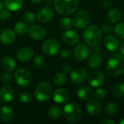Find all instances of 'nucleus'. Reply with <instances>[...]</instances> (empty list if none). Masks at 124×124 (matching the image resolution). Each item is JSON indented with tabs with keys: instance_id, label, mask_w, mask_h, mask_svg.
<instances>
[{
	"instance_id": "nucleus-49",
	"label": "nucleus",
	"mask_w": 124,
	"mask_h": 124,
	"mask_svg": "<svg viewBox=\"0 0 124 124\" xmlns=\"http://www.w3.org/2000/svg\"><path fill=\"white\" fill-rule=\"evenodd\" d=\"M120 124H124V118L123 119V120H122V121H121V122H120Z\"/></svg>"
},
{
	"instance_id": "nucleus-25",
	"label": "nucleus",
	"mask_w": 124,
	"mask_h": 124,
	"mask_svg": "<svg viewBox=\"0 0 124 124\" xmlns=\"http://www.w3.org/2000/svg\"><path fill=\"white\" fill-rule=\"evenodd\" d=\"M23 4V0H4V5L9 11H17Z\"/></svg>"
},
{
	"instance_id": "nucleus-6",
	"label": "nucleus",
	"mask_w": 124,
	"mask_h": 124,
	"mask_svg": "<svg viewBox=\"0 0 124 124\" xmlns=\"http://www.w3.org/2000/svg\"><path fill=\"white\" fill-rule=\"evenodd\" d=\"M13 78L15 82L22 87H26L29 86L32 81L31 73L25 68H19L15 70Z\"/></svg>"
},
{
	"instance_id": "nucleus-12",
	"label": "nucleus",
	"mask_w": 124,
	"mask_h": 124,
	"mask_svg": "<svg viewBox=\"0 0 124 124\" xmlns=\"http://www.w3.org/2000/svg\"><path fill=\"white\" fill-rule=\"evenodd\" d=\"M16 39V33L12 29H4L0 32V42L4 45L12 44Z\"/></svg>"
},
{
	"instance_id": "nucleus-32",
	"label": "nucleus",
	"mask_w": 124,
	"mask_h": 124,
	"mask_svg": "<svg viewBox=\"0 0 124 124\" xmlns=\"http://www.w3.org/2000/svg\"><path fill=\"white\" fill-rule=\"evenodd\" d=\"M115 34L120 39H124V23H119L114 28Z\"/></svg>"
},
{
	"instance_id": "nucleus-2",
	"label": "nucleus",
	"mask_w": 124,
	"mask_h": 124,
	"mask_svg": "<svg viewBox=\"0 0 124 124\" xmlns=\"http://www.w3.org/2000/svg\"><path fill=\"white\" fill-rule=\"evenodd\" d=\"M54 6L60 15H69L77 9L78 0H54Z\"/></svg>"
},
{
	"instance_id": "nucleus-16",
	"label": "nucleus",
	"mask_w": 124,
	"mask_h": 124,
	"mask_svg": "<svg viewBox=\"0 0 124 124\" xmlns=\"http://www.w3.org/2000/svg\"><path fill=\"white\" fill-rule=\"evenodd\" d=\"M54 17V11L50 7H43L37 13V19L40 23H46L49 22Z\"/></svg>"
},
{
	"instance_id": "nucleus-24",
	"label": "nucleus",
	"mask_w": 124,
	"mask_h": 124,
	"mask_svg": "<svg viewBox=\"0 0 124 124\" xmlns=\"http://www.w3.org/2000/svg\"><path fill=\"white\" fill-rule=\"evenodd\" d=\"M93 95V89L89 86H83L77 91V96L82 100H89Z\"/></svg>"
},
{
	"instance_id": "nucleus-26",
	"label": "nucleus",
	"mask_w": 124,
	"mask_h": 124,
	"mask_svg": "<svg viewBox=\"0 0 124 124\" xmlns=\"http://www.w3.org/2000/svg\"><path fill=\"white\" fill-rule=\"evenodd\" d=\"M121 17V14L120 12V11L117 9L113 8L110 10H109L108 13V20L113 23H118Z\"/></svg>"
},
{
	"instance_id": "nucleus-18",
	"label": "nucleus",
	"mask_w": 124,
	"mask_h": 124,
	"mask_svg": "<svg viewBox=\"0 0 124 124\" xmlns=\"http://www.w3.org/2000/svg\"><path fill=\"white\" fill-rule=\"evenodd\" d=\"M53 100L57 104H65L68 102L69 99L68 92L62 88L56 89L53 92Z\"/></svg>"
},
{
	"instance_id": "nucleus-21",
	"label": "nucleus",
	"mask_w": 124,
	"mask_h": 124,
	"mask_svg": "<svg viewBox=\"0 0 124 124\" xmlns=\"http://www.w3.org/2000/svg\"><path fill=\"white\" fill-rule=\"evenodd\" d=\"M105 45L108 50L114 52L118 49L119 42L116 36L113 35H108L105 39Z\"/></svg>"
},
{
	"instance_id": "nucleus-44",
	"label": "nucleus",
	"mask_w": 124,
	"mask_h": 124,
	"mask_svg": "<svg viewBox=\"0 0 124 124\" xmlns=\"http://www.w3.org/2000/svg\"><path fill=\"white\" fill-rule=\"evenodd\" d=\"M101 124H115V121H113V120H110V119H104L101 121Z\"/></svg>"
},
{
	"instance_id": "nucleus-31",
	"label": "nucleus",
	"mask_w": 124,
	"mask_h": 124,
	"mask_svg": "<svg viewBox=\"0 0 124 124\" xmlns=\"http://www.w3.org/2000/svg\"><path fill=\"white\" fill-rule=\"evenodd\" d=\"M53 81L57 86H64L67 83V77L64 73H58L54 76Z\"/></svg>"
},
{
	"instance_id": "nucleus-11",
	"label": "nucleus",
	"mask_w": 124,
	"mask_h": 124,
	"mask_svg": "<svg viewBox=\"0 0 124 124\" xmlns=\"http://www.w3.org/2000/svg\"><path fill=\"white\" fill-rule=\"evenodd\" d=\"M70 80L75 84H80L85 81L87 78V72L84 68H77L70 73Z\"/></svg>"
},
{
	"instance_id": "nucleus-19",
	"label": "nucleus",
	"mask_w": 124,
	"mask_h": 124,
	"mask_svg": "<svg viewBox=\"0 0 124 124\" xmlns=\"http://www.w3.org/2000/svg\"><path fill=\"white\" fill-rule=\"evenodd\" d=\"M101 108H102L100 103L98 101H96L95 100H92L89 101L86 106L87 113L92 116L99 115L101 111Z\"/></svg>"
},
{
	"instance_id": "nucleus-33",
	"label": "nucleus",
	"mask_w": 124,
	"mask_h": 124,
	"mask_svg": "<svg viewBox=\"0 0 124 124\" xmlns=\"http://www.w3.org/2000/svg\"><path fill=\"white\" fill-rule=\"evenodd\" d=\"M33 100V95L30 92H23L19 96V100L22 103H28L31 102Z\"/></svg>"
},
{
	"instance_id": "nucleus-1",
	"label": "nucleus",
	"mask_w": 124,
	"mask_h": 124,
	"mask_svg": "<svg viewBox=\"0 0 124 124\" xmlns=\"http://www.w3.org/2000/svg\"><path fill=\"white\" fill-rule=\"evenodd\" d=\"M106 70L113 77H117L124 72V57L119 54L111 55L108 61Z\"/></svg>"
},
{
	"instance_id": "nucleus-38",
	"label": "nucleus",
	"mask_w": 124,
	"mask_h": 124,
	"mask_svg": "<svg viewBox=\"0 0 124 124\" xmlns=\"http://www.w3.org/2000/svg\"><path fill=\"white\" fill-rule=\"evenodd\" d=\"M11 17V13L9 9H2L0 12V18L4 20H8Z\"/></svg>"
},
{
	"instance_id": "nucleus-27",
	"label": "nucleus",
	"mask_w": 124,
	"mask_h": 124,
	"mask_svg": "<svg viewBox=\"0 0 124 124\" xmlns=\"http://www.w3.org/2000/svg\"><path fill=\"white\" fill-rule=\"evenodd\" d=\"M62 114V110L59 106L54 105L52 106L48 111V116L50 119L57 120L58 119Z\"/></svg>"
},
{
	"instance_id": "nucleus-36",
	"label": "nucleus",
	"mask_w": 124,
	"mask_h": 124,
	"mask_svg": "<svg viewBox=\"0 0 124 124\" xmlns=\"http://www.w3.org/2000/svg\"><path fill=\"white\" fill-rule=\"evenodd\" d=\"M33 63H34V65L37 68H42L44 66V64H45L44 59L40 54H36L35 56V58H34V60H33Z\"/></svg>"
},
{
	"instance_id": "nucleus-20",
	"label": "nucleus",
	"mask_w": 124,
	"mask_h": 124,
	"mask_svg": "<svg viewBox=\"0 0 124 124\" xmlns=\"http://www.w3.org/2000/svg\"><path fill=\"white\" fill-rule=\"evenodd\" d=\"M13 110L8 105H4L0 108V119L4 123H9L13 118Z\"/></svg>"
},
{
	"instance_id": "nucleus-41",
	"label": "nucleus",
	"mask_w": 124,
	"mask_h": 124,
	"mask_svg": "<svg viewBox=\"0 0 124 124\" xmlns=\"http://www.w3.org/2000/svg\"><path fill=\"white\" fill-rule=\"evenodd\" d=\"M60 55L62 58H69L72 55V51L68 48H65L60 52Z\"/></svg>"
},
{
	"instance_id": "nucleus-40",
	"label": "nucleus",
	"mask_w": 124,
	"mask_h": 124,
	"mask_svg": "<svg viewBox=\"0 0 124 124\" xmlns=\"http://www.w3.org/2000/svg\"><path fill=\"white\" fill-rule=\"evenodd\" d=\"M94 94H95V97L97 100H103L106 96V93H105V90L103 89H100V88L96 90Z\"/></svg>"
},
{
	"instance_id": "nucleus-9",
	"label": "nucleus",
	"mask_w": 124,
	"mask_h": 124,
	"mask_svg": "<svg viewBox=\"0 0 124 124\" xmlns=\"http://www.w3.org/2000/svg\"><path fill=\"white\" fill-rule=\"evenodd\" d=\"M89 83L93 87H99L105 82V75L100 70L92 71L88 78Z\"/></svg>"
},
{
	"instance_id": "nucleus-28",
	"label": "nucleus",
	"mask_w": 124,
	"mask_h": 124,
	"mask_svg": "<svg viewBox=\"0 0 124 124\" xmlns=\"http://www.w3.org/2000/svg\"><path fill=\"white\" fill-rule=\"evenodd\" d=\"M14 29H15V32L16 33L22 36V35L25 34L28 32V28L27 23L25 22L20 21V22H17L15 23Z\"/></svg>"
},
{
	"instance_id": "nucleus-45",
	"label": "nucleus",
	"mask_w": 124,
	"mask_h": 124,
	"mask_svg": "<svg viewBox=\"0 0 124 124\" xmlns=\"http://www.w3.org/2000/svg\"><path fill=\"white\" fill-rule=\"evenodd\" d=\"M120 52H121V54L124 55V42L121 44V45L120 46Z\"/></svg>"
},
{
	"instance_id": "nucleus-15",
	"label": "nucleus",
	"mask_w": 124,
	"mask_h": 124,
	"mask_svg": "<svg viewBox=\"0 0 124 124\" xmlns=\"http://www.w3.org/2000/svg\"><path fill=\"white\" fill-rule=\"evenodd\" d=\"M89 48L83 44H80L74 49L73 54L75 58L78 61H83L86 60L89 54Z\"/></svg>"
},
{
	"instance_id": "nucleus-14",
	"label": "nucleus",
	"mask_w": 124,
	"mask_h": 124,
	"mask_svg": "<svg viewBox=\"0 0 124 124\" xmlns=\"http://www.w3.org/2000/svg\"><path fill=\"white\" fill-rule=\"evenodd\" d=\"M62 40L68 45H74L79 40V34L74 30H67L62 33Z\"/></svg>"
},
{
	"instance_id": "nucleus-29",
	"label": "nucleus",
	"mask_w": 124,
	"mask_h": 124,
	"mask_svg": "<svg viewBox=\"0 0 124 124\" xmlns=\"http://www.w3.org/2000/svg\"><path fill=\"white\" fill-rule=\"evenodd\" d=\"M118 111V105L116 102H110L106 105L105 113L108 116H114Z\"/></svg>"
},
{
	"instance_id": "nucleus-30",
	"label": "nucleus",
	"mask_w": 124,
	"mask_h": 124,
	"mask_svg": "<svg viewBox=\"0 0 124 124\" xmlns=\"http://www.w3.org/2000/svg\"><path fill=\"white\" fill-rule=\"evenodd\" d=\"M112 94L118 98L124 97V83L116 84L112 90Z\"/></svg>"
},
{
	"instance_id": "nucleus-39",
	"label": "nucleus",
	"mask_w": 124,
	"mask_h": 124,
	"mask_svg": "<svg viewBox=\"0 0 124 124\" xmlns=\"http://www.w3.org/2000/svg\"><path fill=\"white\" fill-rule=\"evenodd\" d=\"M102 30L104 33H110L111 32L113 31L114 28L113 27V25L109 23H105L102 25Z\"/></svg>"
},
{
	"instance_id": "nucleus-34",
	"label": "nucleus",
	"mask_w": 124,
	"mask_h": 124,
	"mask_svg": "<svg viewBox=\"0 0 124 124\" xmlns=\"http://www.w3.org/2000/svg\"><path fill=\"white\" fill-rule=\"evenodd\" d=\"M23 19L27 24H33L35 22L36 16L33 12L28 11L23 15Z\"/></svg>"
},
{
	"instance_id": "nucleus-4",
	"label": "nucleus",
	"mask_w": 124,
	"mask_h": 124,
	"mask_svg": "<svg viewBox=\"0 0 124 124\" xmlns=\"http://www.w3.org/2000/svg\"><path fill=\"white\" fill-rule=\"evenodd\" d=\"M53 94V88L49 82L40 83L35 90V97L39 102H46Z\"/></svg>"
},
{
	"instance_id": "nucleus-43",
	"label": "nucleus",
	"mask_w": 124,
	"mask_h": 124,
	"mask_svg": "<svg viewBox=\"0 0 124 124\" xmlns=\"http://www.w3.org/2000/svg\"><path fill=\"white\" fill-rule=\"evenodd\" d=\"M113 3L111 1H105L102 3V5L104 8H109L112 6Z\"/></svg>"
},
{
	"instance_id": "nucleus-42",
	"label": "nucleus",
	"mask_w": 124,
	"mask_h": 124,
	"mask_svg": "<svg viewBox=\"0 0 124 124\" xmlns=\"http://www.w3.org/2000/svg\"><path fill=\"white\" fill-rule=\"evenodd\" d=\"M62 70L65 73H70L71 72V66L68 63H64L62 65Z\"/></svg>"
},
{
	"instance_id": "nucleus-35",
	"label": "nucleus",
	"mask_w": 124,
	"mask_h": 124,
	"mask_svg": "<svg viewBox=\"0 0 124 124\" xmlns=\"http://www.w3.org/2000/svg\"><path fill=\"white\" fill-rule=\"evenodd\" d=\"M73 22L70 17H62L60 20V25L63 29H69L71 28Z\"/></svg>"
},
{
	"instance_id": "nucleus-17",
	"label": "nucleus",
	"mask_w": 124,
	"mask_h": 124,
	"mask_svg": "<svg viewBox=\"0 0 124 124\" xmlns=\"http://www.w3.org/2000/svg\"><path fill=\"white\" fill-rule=\"evenodd\" d=\"M16 54L17 59L21 62H28L31 60L34 55L33 49L28 46H23L19 48Z\"/></svg>"
},
{
	"instance_id": "nucleus-22",
	"label": "nucleus",
	"mask_w": 124,
	"mask_h": 124,
	"mask_svg": "<svg viewBox=\"0 0 124 124\" xmlns=\"http://www.w3.org/2000/svg\"><path fill=\"white\" fill-rule=\"evenodd\" d=\"M102 57L99 53H94L89 57L88 60V65L92 69H96L102 65Z\"/></svg>"
},
{
	"instance_id": "nucleus-46",
	"label": "nucleus",
	"mask_w": 124,
	"mask_h": 124,
	"mask_svg": "<svg viewBox=\"0 0 124 124\" xmlns=\"http://www.w3.org/2000/svg\"><path fill=\"white\" fill-rule=\"evenodd\" d=\"M42 0H31V1H32L33 3H39V2H41Z\"/></svg>"
},
{
	"instance_id": "nucleus-5",
	"label": "nucleus",
	"mask_w": 124,
	"mask_h": 124,
	"mask_svg": "<svg viewBox=\"0 0 124 124\" xmlns=\"http://www.w3.org/2000/svg\"><path fill=\"white\" fill-rule=\"evenodd\" d=\"M63 114L66 120L72 123H76L81 118L82 111L77 104L69 103L64 107Z\"/></svg>"
},
{
	"instance_id": "nucleus-7",
	"label": "nucleus",
	"mask_w": 124,
	"mask_h": 124,
	"mask_svg": "<svg viewBox=\"0 0 124 124\" xmlns=\"http://www.w3.org/2000/svg\"><path fill=\"white\" fill-rule=\"evenodd\" d=\"M91 21V17L86 10H80L78 12L73 19V25L78 28L83 29L86 28Z\"/></svg>"
},
{
	"instance_id": "nucleus-10",
	"label": "nucleus",
	"mask_w": 124,
	"mask_h": 124,
	"mask_svg": "<svg viewBox=\"0 0 124 124\" xmlns=\"http://www.w3.org/2000/svg\"><path fill=\"white\" fill-rule=\"evenodd\" d=\"M28 33L29 36L34 40H41L46 36V30L41 25H31L28 30Z\"/></svg>"
},
{
	"instance_id": "nucleus-13",
	"label": "nucleus",
	"mask_w": 124,
	"mask_h": 124,
	"mask_svg": "<svg viewBox=\"0 0 124 124\" xmlns=\"http://www.w3.org/2000/svg\"><path fill=\"white\" fill-rule=\"evenodd\" d=\"M15 97V89L12 86L5 85L0 89V102H10Z\"/></svg>"
},
{
	"instance_id": "nucleus-8",
	"label": "nucleus",
	"mask_w": 124,
	"mask_h": 124,
	"mask_svg": "<svg viewBox=\"0 0 124 124\" xmlns=\"http://www.w3.org/2000/svg\"><path fill=\"white\" fill-rule=\"evenodd\" d=\"M41 49L42 52L48 56H53L58 53L60 49V45L57 40L50 39L43 43Z\"/></svg>"
},
{
	"instance_id": "nucleus-3",
	"label": "nucleus",
	"mask_w": 124,
	"mask_h": 124,
	"mask_svg": "<svg viewBox=\"0 0 124 124\" xmlns=\"http://www.w3.org/2000/svg\"><path fill=\"white\" fill-rule=\"evenodd\" d=\"M84 41L90 46H96L100 43L102 39V31L95 25L88 27L84 33Z\"/></svg>"
},
{
	"instance_id": "nucleus-23",
	"label": "nucleus",
	"mask_w": 124,
	"mask_h": 124,
	"mask_svg": "<svg viewBox=\"0 0 124 124\" xmlns=\"http://www.w3.org/2000/svg\"><path fill=\"white\" fill-rule=\"evenodd\" d=\"M1 66L5 70L10 72L15 69L16 62L13 57L10 56H5L1 60Z\"/></svg>"
},
{
	"instance_id": "nucleus-37",
	"label": "nucleus",
	"mask_w": 124,
	"mask_h": 124,
	"mask_svg": "<svg viewBox=\"0 0 124 124\" xmlns=\"http://www.w3.org/2000/svg\"><path fill=\"white\" fill-rule=\"evenodd\" d=\"M13 76L9 73H3L0 75V81L4 84H9L12 81Z\"/></svg>"
},
{
	"instance_id": "nucleus-47",
	"label": "nucleus",
	"mask_w": 124,
	"mask_h": 124,
	"mask_svg": "<svg viewBox=\"0 0 124 124\" xmlns=\"http://www.w3.org/2000/svg\"><path fill=\"white\" fill-rule=\"evenodd\" d=\"M3 8H4V4L1 1H0V12L3 9Z\"/></svg>"
},
{
	"instance_id": "nucleus-48",
	"label": "nucleus",
	"mask_w": 124,
	"mask_h": 124,
	"mask_svg": "<svg viewBox=\"0 0 124 124\" xmlns=\"http://www.w3.org/2000/svg\"><path fill=\"white\" fill-rule=\"evenodd\" d=\"M51 2H52V0H46V4H51Z\"/></svg>"
}]
</instances>
